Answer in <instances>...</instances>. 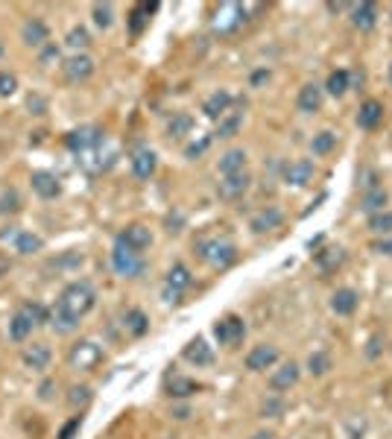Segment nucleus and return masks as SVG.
<instances>
[{
    "mask_svg": "<svg viewBox=\"0 0 392 439\" xmlns=\"http://www.w3.org/2000/svg\"><path fill=\"white\" fill-rule=\"evenodd\" d=\"M334 146H337V132H331V129H322V132H316L310 138V153L313 156H328Z\"/></svg>",
    "mask_w": 392,
    "mask_h": 439,
    "instance_id": "obj_35",
    "label": "nucleus"
},
{
    "mask_svg": "<svg viewBox=\"0 0 392 439\" xmlns=\"http://www.w3.org/2000/svg\"><path fill=\"white\" fill-rule=\"evenodd\" d=\"M281 226H284V211H281V208H276V205H266V208H261V211L252 217V223H249V229H252L255 234L276 232V229H281Z\"/></svg>",
    "mask_w": 392,
    "mask_h": 439,
    "instance_id": "obj_15",
    "label": "nucleus"
},
{
    "mask_svg": "<svg viewBox=\"0 0 392 439\" xmlns=\"http://www.w3.org/2000/svg\"><path fill=\"white\" fill-rule=\"evenodd\" d=\"M41 59H44V62H47V59H59V50H56L53 44H47L44 50H41Z\"/></svg>",
    "mask_w": 392,
    "mask_h": 439,
    "instance_id": "obj_56",
    "label": "nucleus"
},
{
    "mask_svg": "<svg viewBox=\"0 0 392 439\" xmlns=\"http://www.w3.org/2000/svg\"><path fill=\"white\" fill-rule=\"evenodd\" d=\"M100 360H103V346L94 343V340H80V343H73L67 352L70 369H77V372H91Z\"/></svg>",
    "mask_w": 392,
    "mask_h": 439,
    "instance_id": "obj_7",
    "label": "nucleus"
},
{
    "mask_svg": "<svg viewBox=\"0 0 392 439\" xmlns=\"http://www.w3.org/2000/svg\"><path fill=\"white\" fill-rule=\"evenodd\" d=\"M21 360H23V366H27V369L44 372L47 366H50V360H53V352H50V346H47V343H33V346L23 349Z\"/></svg>",
    "mask_w": 392,
    "mask_h": 439,
    "instance_id": "obj_21",
    "label": "nucleus"
},
{
    "mask_svg": "<svg viewBox=\"0 0 392 439\" xmlns=\"http://www.w3.org/2000/svg\"><path fill=\"white\" fill-rule=\"evenodd\" d=\"M132 176L138 182H146V179H153L156 173V167H158V156L150 150V146H138V150L132 153Z\"/></svg>",
    "mask_w": 392,
    "mask_h": 439,
    "instance_id": "obj_13",
    "label": "nucleus"
},
{
    "mask_svg": "<svg viewBox=\"0 0 392 439\" xmlns=\"http://www.w3.org/2000/svg\"><path fill=\"white\" fill-rule=\"evenodd\" d=\"M30 109H33V114H44V112H47V103L41 100L38 94H33V97H30Z\"/></svg>",
    "mask_w": 392,
    "mask_h": 439,
    "instance_id": "obj_54",
    "label": "nucleus"
},
{
    "mask_svg": "<svg viewBox=\"0 0 392 439\" xmlns=\"http://www.w3.org/2000/svg\"><path fill=\"white\" fill-rule=\"evenodd\" d=\"M12 249H15L18 255H36V252L44 249V240H41L38 234H33V232H21Z\"/></svg>",
    "mask_w": 392,
    "mask_h": 439,
    "instance_id": "obj_34",
    "label": "nucleus"
},
{
    "mask_svg": "<svg viewBox=\"0 0 392 439\" xmlns=\"http://www.w3.org/2000/svg\"><path fill=\"white\" fill-rule=\"evenodd\" d=\"M18 234H21V229H18V226H9V229H4V232H0V243H12V246H15Z\"/></svg>",
    "mask_w": 392,
    "mask_h": 439,
    "instance_id": "obj_52",
    "label": "nucleus"
},
{
    "mask_svg": "<svg viewBox=\"0 0 392 439\" xmlns=\"http://www.w3.org/2000/svg\"><path fill=\"white\" fill-rule=\"evenodd\" d=\"M190 284H193V276H190V270H187L185 264H173V266H170V273H167V278H164V287L185 293Z\"/></svg>",
    "mask_w": 392,
    "mask_h": 439,
    "instance_id": "obj_30",
    "label": "nucleus"
},
{
    "mask_svg": "<svg viewBox=\"0 0 392 439\" xmlns=\"http://www.w3.org/2000/svg\"><path fill=\"white\" fill-rule=\"evenodd\" d=\"M18 91V77L9 70H0V97H12Z\"/></svg>",
    "mask_w": 392,
    "mask_h": 439,
    "instance_id": "obj_46",
    "label": "nucleus"
},
{
    "mask_svg": "<svg viewBox=\"0 0 392 439\" xmlns=\"http://www.w3.org/2000/svg\"><path fill=\"white\" fill-rule=\"evenodd\" d=\"M117 240L124 243V246H129V249H135V252H146L153 246V232L146 229V226H141V223H132V226H126L124 232L117 234Z\"/></svg>",
    "mask_w": 392,
    "mask_h": 439,
    "instance_id": "obj_14",
    "label": "nucleus"
},
{
    "mask_svg": "<svg viewBox=\"0 0 392 439\" xmlns=\"http://www.w3.org/2000/svg\"><path fill=\"white\" fill-rule=\"evenodd\" d=\"M124 325H126V331H129L132 337H143L146 331H150V320H146V313H143V310H138V308H132V310L126 313Z\"/></svg>",
    "mask_w": 392,
    "mask_h": 439,
    "instance_id": "obj_37",
    "label": "nucleus"
},
{
    "mask_svg": "<svg viewBox=\"0 0 392 439\" xmlns=\"http://www.w3.org/2000/svg\"><path fill=\"white\" fill-rule=\"evenodd\" d=\"M94 305H97V290L91 287V281H82V278H80V281H70V284L62 290V296H59V302H56V310L80 323L85 313L94 310Z\"/></svg>",
    "mask_w": 392,
    "mask_h": 439,
    "instance_id": "obj_2",
    "label": "nucleus"
},
{
    "mask_svg": "<svg viewBox=\"0 0 392 439\" xmlns=\"http://www.w3.org/2000/svg\"><path fill=\"white\" fill-rule=\"evenodd\" d=\"M30 185H33V193L41 200H56L62 193V185L53 173H47V170H36V173L30 176Z\"/></svg>",
    "mask_w": 392,
    "mask_h": 439,
    "instance_id": "obj_20",
    "label": "nucleus"
},
{
    "mask_svg": "<svg viewBox=\"0 0 392 439\" xmlns=\"http://www.w3.org/2000/svg\"><path fill=\"white\" fill-rule=\"evenodd\" d=\"M182 357H185L187 363H193V366H211V363H214V349L205 343L202 337H196V340H190V343L185 346Z\"/></svg>",
    "mask_w": 392,
    "mask_h": 439,
    "instance_id": "obj_25",
    "label": "nucleus"
},
{
    "mask_svg": "<svg viewBox=\"0 0 392 439\" xmlns=\"http://www.w3.org/2000/svg\"><path fill=\"white\" fill-rule=\"evenodd\" d=\"M381 120H383V106H381L378 100L360 103V109H357V126H360V129H375Z\"/></svg>",
    "mask_w": 392,
    "mask_h": 439,
    "instance_id": "obj_26",
    "label": "nucleus"
},
{
    "mask_svg": "<svg viewBox=\"0 0 392 439\" xmlns=\"http://www.w3.org/2000/svg\"><path fill=\"white\" fill-rule=\"evenodd\" d=\"M47 320V310L41 305H21L15 310V316L9 320V340H15V343H23L36 325H41Z\"/></svg>",
    "mask_w": 392,
    "mask_h": 439,
    "instance_id": "obj_4",
    "label": "nucleus"
},
{
    "mask_svg": "<svg viewBox=\"0 0 392 439\" xmlns=\"http://www.w3.org/2000/svg\"><path fill=\"white\" fill-rule=\"evenodd\" d=\"M62 73L67 82H85L91 73H94V59L85 53H73L62 62Z\"/></svg>",
    "mask_w": 392,
    "mask_h": 439,
    "instance_id": "obj_11",
    "label": "nucleus"
},
{
    "mask_svg": "<svg viewBox=\"0 0 392 439\" xmlns=\"http://www.w3.org/2000/svg\"><path fill=\"white\" fill-rule=\"evenodd\" d=\"M214 337H217L219 346L234 349L237 343H243V337H246V323H243L240 316L229 313V316H223V320L214 323Z\"/></svg>",
    "mask_w": 392,
    "mask_h": 439,
    "instance_id": "obj_8",
    "label": "nucleus"
},
{
    "mask_svg": "<svg viewBox=\"0 0 392 439\" xmlns=\"http://www.w3.org/2000/svg\"><path fill=\"white\" fill-rule=\"evenodd\" d=\"M299 375H302L299 363L287 360V363L278 366V369H273V375H269V386H273L276 393H287L290 386H296V384H299Z\"/></svg>",
    "mask_w": 392,
    "mask_h": 439,
    "instance_id": "obj_18",
    "label": "nucleus"
},
{
    "mask_svg": "<svg viewBox=\"0 0 392 439\" xmlns=\"http://www.w3.org/2000/svg\"><path fill=\"white\" fill-rule=\"evenodd\" d=\"M103 143H106V135H103L100 126H80V129H73V132L65 135V146L70 153H77V156L100 150Z\"/></svg>",
    "mask_w": 392,
    "mask_h": 439,
    "instance_id": "obj_6",
    "label": "nucleus"
},
{
    "mask_svg": "<svg viewBox=\"0 0 392 439\" xmlns=\"http://www.w3.org/2000/svg\"><path fill=\"white\" fill-rule=\"evenodd\" d=\"M342 261H346V249H339V246H337V249H322V252H316V255H313V264L320 266L322 273L337 270V266H339Z\"/></svg>",
    "mask_w": 392,
    "mask_h": 439,
    "instance_id": "obj_33",
    "label": "nucleus"
},
{
    "mask_svg": "<svg viewBox=\"0 0 392 439\" xmlns=\"http://www.w3.org/2000/svg\"><path fill=\"white\" fill-rule=\"evenodd\" d=\"M284 413V401L281 399H266L263 404H261V416L263 419H278Z\"/></svg>",
    "mask_w": 392,
    "mask_h": 439,
    "instance_id": "obj_45",
    "label": "nucleus"
},
{
    "mask_svg": "<svg viewBox=\"0 0 392 439\" xmlns=\"http://www.w3.org/2000/svg\"><path fill=\"white\" fill-rule=\"evenodd\" d=\"M211 141H214V135H200V138H193L187 146H185V158H200V156H205L208 153V146H211Z\"/></svg>",
    "mask_w": 392,
    "mask_h": 439,
    "instance_id": "obj_43",
    "label": "nucleus"
},
{
    "mask_svg": "<svg viewBox=\"0 0 392 439\" xmlns=\"http://www.w3.org/2000/svg\"><path fill=\"white\" fill-rule=\"evenodd\" d=\"M278 363V349L276 346H255L249 354H246V369L249 372H266V369H273V366Z\"/></svg>",
    "mask_w": 392,
    "mask_h": 439,
    "instance_id": "obj_17",
    "label": "nucleus"
},
{
    "mask_svg": "<svg viewBox=\"0 0 392 439\" xmlns=\"http://www.w3.org/2000/svg\"><path fill=\"white\" fill-rule=\"evenodd\" d=\"M190 132H193V117L187 112H179V114L170 117V124H167V135L170 138H185Z\"/></svg>",
    "mask_w": 392,
    "mask_h": 439,
    "instance_id": "obj_36",
    "label": "nucleus"
},
{
    "mask_svg": "<svg viewBox=\"0 0 392 439\" xmlns=\"http://www.w3.org/2000/svg\"><path fill=\"white\" fill-rule=\"evenodd\" d=\"M91 18H94V23L100 30H109L114 23V6L111 4H94L91 6Z\"/></svg>",
    "mask_w": 392,
    "mask_h": 439,
    "instance_id": "obj_40",
    "label": "nucleus"
},
{
    "mask_svg": "<svg viewBox=\"0 0 392 439\" xmlns=\"http://www.w3.org/2000/svg\"><path fill=\"white\" fill-rule=\"evenodd\" d=\"M369 232L375 237H392V211H381L369 217Z\"/></svg>",
    "mask_w": 392,
    "mask_h": 439,
    "instance_id": "obj_39",
    "label": "nucleus"
},
{
    "mask_svg": "<svg viewBox=\"0 0 392 439\" xmlns=\"http://www.w3.org/2000/svg\"><path fill=\"white\" fill-rule=\"evenodd\" d=\"M193 393H200V384H196L193 378L176 375V378L167 381V396H170V399H187V396H193Z\"/></svg>",
    "mask_w": 392,
    "mask_h": 439,
    "instance_id": "obj_31",
    "label": "nucleus"
},
{
    "mask_svg": "<svg viewBox=\"0 0 392 439\" xmlns=\"http://www.w3.org/2000/svg\"><path fill=\"white\" fill-rule=\"evenodd\" d=\"M386 205H389V193L383 190V188H375V190H366L363 197H360V211H366V214H381V211H386Z\"/></svg>",
    "mask_w": 392,
    "mask_h": 439,
    "instance_id": "obj_27",
    "label": "nucleus"
},
{
    "mask_svg": "<svg viewBox=\"0 0 392 439\" xmlns=\"http://www.w3.org/2000/svg\"><path fill=\"white\" fill-rule=\"evenodd\" d=\"M378 4H372V0H363V4H354L352 6V27L360 30V33H372L378 27Z\"/></svg>",
    "mask_w": 392,
    "mask_h": 439,
    "instance_id": "obj_12",
    "label": "nucleus"
},
{
    "mask_svg": "<svg viewBox=\"0 0 392 439\" xmlns=\"http://www.w3.org/2000/svg\"><path fill=\"white\" fill-rule=\"evenodd\" d=\"M249 12H255V6L249 4H219L211 15V33L214 36H234L243 23L249 21Z\"/></svg>",
    "mask_w": 392,
    "mask_h": 439,
    "instance_id": "obj_3",
    "label": "nucleus"
},
{
    "mask_svg": "<svg viewBox=\"0 0 392 439\" xmlns=\"http://www.w3.org/2000/svg\"><path fill=\"white\" fill-rule=\"evenodd\" d=\"M158 12V4H138L132 12H129V33L132 36H141L143 27L150 23V18Z\"/></svg>",
    "mask_w": 392,
    "mask_h": 439,
    "instance_id": "obj_28",
    "label": "nucleus"
},
{
    "mask_svg": "<svg viewBox=\"0 0 392 439\" xmlns=\"http://www.w3.org/2000/svg\"><path fill=\"white\" fill-rule=\"evenodd\" d=\"M21 211V193L15 188H0V217Z\"/></svg>",
    "mask_w": 392,
    "mask_h": 439,
    "instance_id": "obj_38",
    "label": "nucleus"
},
{
    "mask_svg": "<svg viewBox=\"0 0 392 439\" xmlns=\"http://www.w3.org/2000/svg\"><path fill=\"white\" fill-rule=\"evenodd\" d=\"M269 67H258V70H252V77H249V88H261V85H266L269 82Z\"/></svg>",
    "mask_w": 392,
    "mask_h": 439,
    "instance_id": "obj_49",
    "label": "nucleus"
},
{
    "mask_svg": "<svg viewBox=\"0 0 392 439\" xmlns=\"http://www.w3.org/2000/svg\"><path fill=\"white\" fill-rule=\"evenodd\" d=\"M111 270H114V276H120V278H141L143 270H146V261H143L141 252H135V249L124 246L120 240H114V249H111Z\"/></svg>",
    "mask_w": 392,
    "mask_h": 439,
    "instance_id": "obj_5",
    "label": "nucleus"
},
{
    "mask_svg": "<svg viewBox=\"0 0 392 439\" xmlns=\"http://www.w3.org/2000/svg\"><path fill=\"white\" fill-rule=\"evenodd\" d=\"M357 305H360V293L352 290V287H339L331 296V310L337 316H352L357 310Z\"/></svg>",
    "mask_w": 392,
    "mask_h": 439,
    "instance_id": "obj_24",
    "label": "nucleus"
},
{
    "mask_svg": "<svg viewBox=\"0 0 392 439\" xmlns=\"http://www.w3.org/2000/svg\"><path fill=\"white\" fill-rule=\"evenodd\" d=\"M193 255L200 258L202 264H208L211 270H229V266L237 261V246L229 237H219V234H202L200 240L193 243Z\"/></svg>",
    "mask_w": 392,
    "mask_h": 439,
    "instance_id": "obj_1",
    "label": "nucleus"
},
{
    "mask_svg": "<svg viewBox=\"0 0 392 439\" xmlns=\"http://www.w3.org/2000/svg\"><path fill=\"white\" fill-rule=\"evenodd\" d=\"M360 188H363V193H366V190L381 188V185H378V173H375V170H360Z\"/></svg>",
    "mask_w": 392,
    "mask_h": 439,
    "instance_id": "obj_48",
    "label": "nucleus"
},
{
    "mask_svg": "<svg viewBox=\"0 0 392 439\" xmlns=\"http://www.w3.org/2000/svg\"><path fill=\"white\" fill-rule=\"evenodd\" d=\"M372 249L378 255H392V237H383V240H375L372 243Z\"/></svg>",
    "mask_w": 392,
    "mask_h": 439,
    "instance_id": "obj_51",
    "label": "nucleus"
},
{
    "mask_svg": "<svg viewBox=\"0 0 392 439\" xmlns=\"http://www.w3.org/2000/svg\"><path fill=\"white\" fill-rule=\"evenodd\" d=\"M322 100H325V88L316 85V82H307L299 88V97H296V109L302 114H316L322 109Z\"/></svg>",
    "mask_w": 392,
    "mask_h": 439,
    "instance_id": "obj_16",
    "label": "nucleus"
},
{
    "mask_svg": "<svg viewBox=\"0 0 392 439\" xmlns=\"http://www.w3.org/2000/svg\"><path fill=\"white\" fill-rule=\"evenodd\" d=\"M246 150H240V146H232V150H226L223 156H219L217 161V170L219 176H234V173H246Z\"/></svg>",
    "mask_w": 392,
    "mask_h": 439,
    "instance_id": "obj_22",
    "label": "nucleus"
},
{
    "mask_svg": "<svg viewBox=\"0 0 392 439\" xmlns=\"http://www.w3.org/2000/svg\"><path fill=\"white\" fill-rule=\"evenodd\" d=\"M389 82H392V65H389Z\"/></svg>",
    "mask_w": 392,
    "mask_h": 439,
    "instance_id": "obj_59",
    "label": "nucleus"
},
{
    "mask_svg": "<svg viewBox=\"0 0 392 439\" xmlns=\"http://www.w3.org/2000/svg\"><path fill=\"white\" fill-rule=\"evenodd\" d=\"M249 185H252V179H249V173H234V176H223L219 179V185H217V193H219V200H240L243 193L249 190Z\"/></svg>",
    "mask_w": 392,
    "mask_h": 439,
    "instance_id": "obj_19",
    "label": "nucleus"
},
{
    "mask_svg": "<svg viewBox=\"0 0 392 439\" xmlns=\"http://www.w3.org/2000/svg\"><path fill=\"white\" fill-rule=\"evenodd\" d=\"M378 352H381V334H375V337L369 340V349H366V354H369V357H378Z\"/></svg>",
    "mask_w": 392,
    "mask_h": 439,
    "instance_id": "obj_55",
    "label": "nucleus"
},
{
    "mask_svg": "<svg viewBox=\"0 0 392 439\" xmlns=\"http://www.w3.org/2000/svg\"><path fill=\"white\" fill-rule=\"evenodd\" d=\"M328 369H331V354H328V352H313V354L307 357V372H310V375L322 378Z\"/></svg>",
    "mask_w": 392,
    "mask_h": 439,
    "instance_id": "obj_42",
    "label": "nucleus"
},
{
    "mask_svg": "<svg viewBox=\"0 0 392 439\" xmlns=\"http://www.w3.org/2000/svg\"><path fill=\"white\" fill-rule=\"evenodd\" d=\"M349 88H352V73H349L346 67H337V70H331V73H328L325 91H328L331 97H342Z\"/></svg>",
    "mask_w": 392,
    "mask_h": 439,
    "instance_id": "obj_32",
    "label": "nucleus"
},
{
    "mask_svg": "<svg viewBox=\"0 0 392 439\" xmlns=\"http://www.w3.org/2000/svg\"><path fill=\"white\" fill-rule=\"evenodd\" d=\"M88 401H91V386H88V384L70 386V393H67V404H70V407H85Z\"/></svg>",
    "mask_w": 392,
    "mask_h": 439,
    "instance_id": "obj_44",
    "label": "nucleus"
},
{
    "mask_svg": "<svg viewBox=\"0 0 392 439\" xmlns=\"http://www.w3.org/2000/svg\"><path fill=\"white\" fill-rule=\"evenodd\" d=\"M65 44L70 47L73 53H80V50H85V47L91 44V36H88L85 27H70V33L65 36Z\"/></svg>",
    "mask_w": 392,
    "mask_h": 439,
    "instance_id": "obj_41",
    "label": "nucleus"
},
{
    "mask_svg": "<svg viewBox=\"0 0 392 439\" xmlns=\"http://www.w3.org/2000/svg\"><path fill=\"white\" fill-rule=\"evenodd\" d=\"M53 393H56V381H44V384L38 386V399H41V401H50Z\"/></svg>",
    "mask_w": 392,
    "mask_h": 439,
    "instance_id": "obj_50",
    "label": "nucleus"
},
{
    "mask_svg": "<svg viewBox=\"0 0 392 439\" xmlns=\"http://www.w3.org/2000/svg\"><path fill=\"white\" fill-rule=\"evenodd\" d=\"M316 176V164L310 158H296L284 167V185L290 188H307Z\"/></svg>",
    "mask_w": 392,
    "mask_h": 439,
    "instance_id": "obj_9",
    "label": "nucleus"
},
{
    "mask_svg": "<svg viewBox=\"0 0 392 439\" xmlns=\"http://www.w3.org/2000/svg\"><path fill=\"white\" fill-rule=\"evenodd\" d=\"M252 439H276V436H273V433H269V430H261V433H255Z\"/></svg>",
    "mask_w": 392,
    "mask_h": 439,
    "instance_id": "obj_57",
    "label": "nucleus"
},
{
    "mask_svg": "<svg viewBox=\"0 0 392 439\" xmlns=\"http://www.w3.org/2000/svg\"><path fill=\"white\" fill-rule=\"evenodd\" d=\"M229 109H232V94L226 88H217L214 94L205 97V103H202V114L208 120H219L223 114H229Z\"/></svg>",
    "mask_w": 392,
    "mask_h": 439,
    "instance_id": "obj_23",
    "label": "nucleus"
},
{
    "mask_svg": "<svg viewBox=\"0 0 392 439\" xmlns=\"http://www.w3.org/2000/svg\"><path fill=\"white\" fill-rule=\"evenodd\" d=\"M80 428H82V416H73L70 422H65L62 425V430H59V439H73L80 433Z\"/></svg>",
    "mask_w": 392,
    "mask_h": 439,
    "instance_id": "obj_47",
    "label": "nucleus"
},
{
    "mask_svg": "<svg viewBox=\"0 0 392 439\" xmlns=\"http://www.w3.org/2000/svg\"><path fill=\"white\" fill-rule=\"evenodd\" d=\"M173 416H176V419H187V407H179V410L173 413Z\"/></svg>",
    "mask_w": 392,
    "mask_h": 439,
    "instance_id": "obj_58",
    "label": "nucleus"
},
{
    "mask_svg": "<svg viewBox=\"0 0 392 439\" xmlns=\"http://www.w3.org/2000/svg\"><path fill=\"white\" fill-rule=\"evenodd\" d=\"M240 126H243V112H229V114H223V117L217 120V132H214V138H219V141L234 138V135L240 132Z\"/></svg>",
    "mask_w": 392,
    "mask_h": 439,
    "instance_id": "obj_29",
    "label": "nucleus"
},
{
    "mask_svg": "<svg viewBox=\"0 0 392 439\" xmlns=\"http://www.w3.org/2000/svg\"><path fill=\"white\" fill-rule=\"evenodd\" d=\"M161 296H164V302H167V305H176V302H182V296H185V293H179V290H170V287H164V290H161Z\"/></svg>",
    "mask_w": 392,
    "mask_h": 439,
    "instance_id": "obj_53",
    "label": "nucleus"
},
{
    "mask_svg": "<svg viewBox=\"0 0 392 439\" xmlns=\"http://www.w3.org/2000/svg\"><path fill=\"white\" fill-rule=\"evenodd\" d=\"M21 41L27 47H36V50H44L50 44V30H47V23L41 18H27L21 27Z\"/></svg>",
    "mask_w": 392,
    "mask_h": 439,
    "instance_id": "obj_10",
    "label": "nucleus"
}]
</instances>
